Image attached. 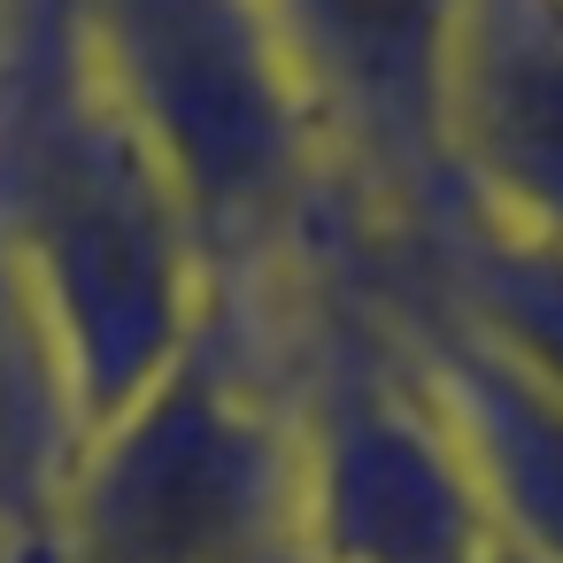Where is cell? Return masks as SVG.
<instances>
[{"instance_id":"obj_1","label":"cell","mask_w":563,"mask_h":563,"mask_svg":"<svg viewBox=\"0 0 563 563\" xmlns=\"http://www.w3.org/2000/svg\"><path fill=\"white\" fill-rule=\"evenodd\" d=\"M0 255L70 363L86 432L132 409L224 301L163 163L93 70L78 0L0 9Z\"/></svg>"},{"instance_id":"obj_2","label":"cell","mask_w":563,"mask_h":563,"mask_svg":"<svg viewBox=\"0 0 563 563\" xmlns=\"http://www.w3.org/2000/svg\"><path fill=\"white\" fill-rule=\"evenodd\" d=\"M78 24L217 286L255 301L309 278L347 224L271 0H78Z\"/></svg>"},{"instance_id":"obj_3","label":"cell","mask_w":563,"mask_h":563,"mask_svg":"<svg viewBox=\"0 0 563 563\" xmlns=\"http://www.w3.org/2000/svg\"><path fill=\"white\" fill-rule=\"evenodd\" d=\"M63 563H309L294 371L263 363L247 294L86 440Z\"/></svg>"},{"instance_id":"obj_4","label":"cell","mask_w":563,"mask_h":563,"mask_svg":"<svg viewBox=\"0 0 563 563\" xmlns=\"http://www.w3.org/2000/svg\"><path fill=\"white\" fill-rule=\"evenodd\" d=\"M301 286L294 440L309 563H486V501L347 240H332Z\"/></svg>"},{"instance_id":"obj_5","label":"cell","mask_w":563,"mask_h":563,"mask_svg":"<svg viewBox=\"0 0 563 563\" xmlns=\"http://www.w3.org/2000/svg\"><path fill=\"white\" fill-rule=\"evenodd\" d=\"M271 24L355 247L424 232L448 201V86L463 0H271Z\"/></svg>"},{"instance_id":"obj_6","label":"cell","mask_w":563,"mask_h":563,"mask_svg":"<svg viewBox=\"0 0 563 563\" xmlns=\"http://www.w3.org/2000/svg\"><path fill=\"white\" fill-rule=\"evenodd\" d=\"M448 178L463 209L563 247V0H463Z\"/></svg>"},{"instance_id":"obj_7","label":"cell","mask_w":563,"mask_h":563,"mask_svg":"<svg viewBox=\"0 0 563 563\" xmlns=\"http://www.w3.org/2000/svg\"><path fill=\"white\" fill-rule=\"evenodd\" d=\"M355 255V247H347ZM363 263V255H355ZM363 278L378 286L432 409L455 432V455L486 501L494 540H509L532 563H563V401L548 386H532L517 363H501L478 332H463L448 309H432L424 294L378 278L363 263Z\"/></svg>"},{"instance_id":"obj_8","label":"cell","mask_w":563,"mask_h":563,"mask_svg":"<svg viewBox=\"0 0 563 563\" xmlns=\"http://www.w3.org/2000/svg\"><path fill=\"white\" fill-rule=\"evenodd\" d=\"M355 255L378 278L448 309L463 332H478L501 363H517L532 386H548L563 401V247L555 240L509 232V224L448 201L424 232L386 240V247H355Z\"/></svg>"},{"instance_id":"obj_9","label":"cell","mask_w":563,"mask_h":563,"mask_svg":"<svg viewBox=\"0 0 563 563\" xmlns=\"http://www.w3.org/2000/svg\"><path fill=\"white\" fill-rule=\"evenodd\" d=\"M86 440L70 363L0 255V563H63V509Z\"/></svg>"},{"instance_id":"obj_10","label":"cell","mask_w":563,"mask_h":563,"mask_svg":"<svg viewBox=\"0 0 563 563\" xmlns=\"http://www.w3.org/2000/svg\"><path fill=\"white\" fill-rule=\"evenodd\" d=\"M486 563H532V555H517L509 540H494V548H486Z\"/></svg>"}]
</instances>
